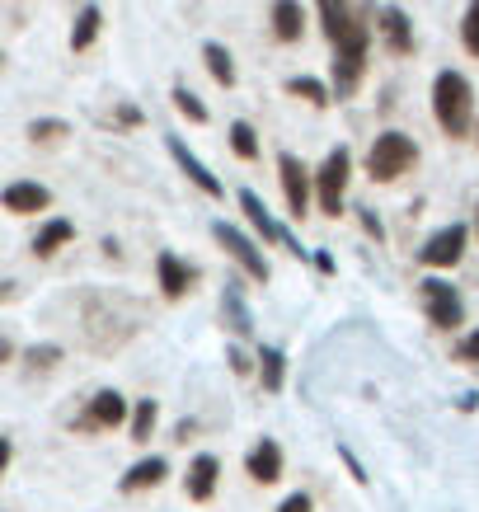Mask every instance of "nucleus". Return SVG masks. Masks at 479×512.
<instances>
[{
  "label": "nucleus",
  "instance_id": "obj_1",
  "mask_svg": "<svg viewBox=\"0 0 479 512\" xmlns=\"http://www.w3.org/2000/svg\"><path fill=\"white\" fill-rule=\"evenodd\" d=\"M329 47H334V62H329V90H334V99H353L357 85H362V76H367V52H371L367 15L353 10V19L329 38Z\"/></svg>",
  "mask_w": 479,
  "mask_h": 512
},
{
  "label": "nucleus",
  "instance_id": "obj_2",
  "mask_svg": "<svg viewBox=\"0 0 479 512\" xmlns=\"http://www.w3.org/2000/svg\"><path fill=\"white\" fill-rule=\"evenodd\" d=\"M433 118L447 137H470V127H475V90H470V80L461 71H437Z\"/></svg>",
  "mask_w": 479,
  "mask_h": 512
},
{
  "label": "nucleus",
  "instance_id": "obj_3",
  "mask_svg": "<svg viewBox=\"0 0 479 512\" xmlns=\"http://www.w3.org/2000/svg\"><path fill=\"white\" fill-rule=\"evenodd\" d=\"M418 165V146L414 137H404V132H381V137L371 141L367 151V174L376 184H395L400 174H409Z\"/></svg>",
  "mask_w": 479,
  "mask_h": 512
},
{
  "label": "nucleus",
  "instance_id": "obj_4",
  "mask_svg": "<svg viewBox=\"0 0 479 512\" xmlns=\"http://www.w3.org/2000/svg\"><path fill=\"white\" fill-rule=\"evenodd\" d=\"M348 179H353V151H348V146H334L325 156V165L315 170V198H320V212H325V217H339L343 212Z\"/></svg>",
  "mask_w": 479,
  "mask_h": 512
},
{
  "label": "nucleus",
  "instance_id": "obj_5",
  "mask_svg": "<svg viewBox=\"0 0 479 512\" xmlns=\"http://www.w3.org/2000/svg\"><path fill=\"white\" fill-rule=\"evenodd\" d=\"M278 179H282V198H287V217H292V221H306L310 193H315V174L301 165V156L282 151V156H278Z\"/></svg>",
  "mask_w": 479,
  "mask_h": 512
},
{
  "label": "nucleus",
  "instance_id": "obj_6",
  "mask_svg": "<svg viewBox=\"0 0 479 512\" xmlns=\"http://www.w3.org/2000/svg\"><path fill=\"white\" fill-rule=\"evenodd\" d=\"M418 292H423V311L433 320L437 329H461L465 325V306H461V292L442 278H428L418 282Z\"/></svg>",
  "mask_w": 479,
  "mask_h": 512
},
{
  "label": "nucleus",
  "instance_id": "obj_7",
  "mask_svg": "<svg viewBox=\"0 0 479 512\" xmlns=\"http://www.w3.org/2000/svg\"><path fill=\"white\" fill-rule=\"evenodd\" d=\"M212 235H217L221 249H226V254H231L240 268H245L249 278H254V282H268V259L259 254V245H254L249 235H240L235 226H226V221H217V226H212Z\"/></svg>",
  "mask_w": 479,
  "mask_h": 512
},
{
  "label": "nucleus",
  "instance_id": "obj_8",
  "mask_svg": "<svg viewBox=\"0 0 479 512\" xmlns=\"http://www.w3.org/2000/svg\"><path fill=\"white\" fill-rule=\"evenodd\" d=\"M123 419H127L123 395H118V390H99L90 400V409L76 419V433H109V428H118Z\"/></svg>",
  "mask_w": 479,
  "mask_h": 512
},
{
  "label": "nucleus",
  "instance_id": "obj_9",
  "mask_svg": "<svg viewBox=\"0 0 479 512\" xmlns=\"http://www.w3.org/2000/svg\"><path fill=\"white\" fill-rule=\"evenodd\" d=\"M465 240H470V231H465V226H447V231H437L428 245L418 249V264H423V268H451V264H461Z\"/></svg>",
  "mask_w": 479,
  "mask_h": 512
},
{
  "label": "nucleus",
  "instance_id": "obj_10",
  "mask_svg": "<svg viewBox=\"0 0 479 512\" xmlns=\"http://www.w3.org/2000/svg\"><path fill=\"white\" fill-rule=\"evenodd\" d=\"M376 33L386 38V47L395 57H409V52H414V24H409V15H404L400 5H381V10H376Z\"/></svg>",
  "mask_w": 479,
  "mask_h": 512
},
{
  "label": "nucleus",
  "instance_id": "obj_11",
  "mask_svg": "<svg viewBox=\"0 0 479 512\" xmlns=\"http://www.w3.org/2000/svg\"><path fill=\"white\" fill-rule=\"evenodd\" d=\"M165 146H170V156H174V165H179V170L188 174V179H193V184L202 188V193H207V198H221V193H226V188H221V179L212 170H207V165H202L198 156H193V151H188L184 146V137H165Z\"/></svg>",
  "mask_w": 479,
  "mask_h": 512
},
{
  "label": "nucleus",
  "instance_id": "obj_12",
  "mask_svg": "<svg viewBox=\"0 0 479 512\" xmlns=\"http://www.w3.org/2000/svg\"><path fill=\"white\" fill-rule=\"evenodd\" d=\"M217 475H221V461L217 456H193L188 461V475H184V494L193 498V503H207V498L217 494Z\"/></svg>",
  "mask_w": 479,
  "mask_h": 512
},
{
  "label": "nucleus",
  "instance_id": "obj_13",
  "mask_svg": "<svg viewBox=\"0 0 479 512\" xmlns=\"http://www.w3.org/2000/svg\"><path fill=\"white\" fill-rule=\"evenodd\" d=\"M0 202H5V212H15V217H33V212H47V207H52V193H47L43 184L19 179V184H10L0 193Z\"/></svg>",
  "mask_w": 479,
  "mask_h": 512
},
{
  "label": "nucleus",
  "instance_id": "obj_14",
  "mask_svg": "<svg viewBox=\"0 0 479 512\" xmlns=\"http://www.w3.org/2000/svg\"><path fill=\"white\" fill-rule=\"evenodd\" d=\"M155 273H160V292L170 296V301H179V296L193 287V278H198V273H193V268H188L179 254H170V249L155 259Z\"/></svg>",
  "mask_w": 479,
  "mask_h": 512
},
{
  "label": "nucleus",
  "instance_id": "obj_15",
  "mask_svg": "<svg viewBox=\"0 0 479 512\" xmlns=\"http://www.w3.org/2000/svg\"><path fill=\"white\" fill-rule=\"evenodd\" d=\"M245 470H249V475H254L259 484H278V480H282V447L273 442V437H263L259 447L249 451Z\"/></svg>",
  "mask_w": 479,
  "mask_h": 512
},
{
  "label": "nucleus",
  "instance_id": "obj_16",
  "mask_svg": "<svg viewBox=\"0 0 479 512\" xmlns=\"http://www.w3.org/2000/svg\"><path fill=\"white\" fill-rule=\"evenodd\" d=\"M301 33H306L301 0H273V38L278 43H301Z\"/></svg>",
  "mask_w": 479,
  "mask_h": 512
},
{
  "label": "nucleus",
  "instance_id": "obj_17",
  "mask_svg": "<svg viewBox=\"0 0 479 512\" xmlns=\"http://www.w3.org/2000/svg\"><path fill=\"white\" fill-rule=\"evenodd\" d=\"M165 475H170V466H165V456H146V461H137V466L127 470L118 489H123V494H137V489H155V484L165 480Z\"/></svg>",
  "mask_w": 479,
  "mask_h": 512
},
{
  "label": "nucleus",
  "instance_id": "obj_18",
  "mask_svg": "<svg viewBox=\"0 0 479 512\" xmlns=\"http://www.w3.org/2000/svg\"><path fill=\"white\" fill-rule=\"evenodd\" d=\"M99 29H104V10H99V5H80L76 24H71V52H90Z\"/></svg>",
  "mask_w": 479,
  "mask_h": 512
},
{
  "label": "nucleus",
  "instance_id": "obj_19",
  "mask_svg": "<svg viewBox=\"0 0 479 512\" xmlns=\"http://www.w3.org/2000/svg\"><path fill=\"white\" fill-rule=\"evenodd\" d=\"M71 240H76V226H71L66 217H52L43 231L33 235V254H38V259H52V254H57L62 245H71Z\"/></svg>",
  "mask_w": 479,
  "mask_h": 512
},
{
  "label": "nucleus",
  "instance_id": "obj_20",
  "mask_svg": "<svg viewBox=\"0 0 479 512\" xmlns=\"http://www.w3.org/2000/svg\"><path fill=\"white\" fill-rule=\"evenodd\" d=\"M240 207H245V217H249V226H254V231L263 235V240H268V245H273V240H282V226L278 221H273V212H268V207H263V198L259 193H240Z\"/></svg>",
  "mask_w": 479,
  "mask_h": 512
},
{
  "label": "nucleus",
  "instance_id": "obj_21",
  "mask_svg": "<svg viewBox=\"0 0 479 512\" xmlns=\"http://www.w3.org/2000/svg\"><path fill=\"white\" fill-rule=\"evenodd\" d=\"M202 62H207V71H212V80H217V85H226V90H231V85H235V57H231V47L202 43Z\"/></svg>",
  "mask_w": 479,
  "mask_h": 512
},
{
  "label": "nucleus",
  "instance_id": "obj_22",
  "mask_svg": "<svg viewBox=\"0 0 479 512\" xmlns=\"http://www.w3.org/2000/svg\"><path fill=\"white\" fill-rule=\"evenodd\" d=\"M287 94L306 99L310 109H329V104H334V90H329L325 80H315V76H292L287 80Z\"/></svg>",
  "mask_w": 479,
  "mask_h": 512
},
{
  "label": "nucleus",
  "instance_id": "obj_23",
  "mask_svg": "<svg viewBox=\"0 0 479 512\" xmlns=\"http://www.w3.org/2000/svg\"><path fill=\"white\" fill-rule=\"evenodd\" d=\"M231 151L240 160H259V132H254L245 118H235L231 123Z\"/></svg>",
  "mask_w": 479,
  "mask_h": 512
},
{
  "label": "nucleus",
  "instance_id": "obj_24",
  "mask_svg": "<svg viewBox=\"0 0 479 512\" xmlns=\"http://www.w3.org/2000/svg\"><path fill=\"white\" fill-rule=\"evenodd\" d=\"M348 19H353V0H320V24H325V38H334Z\"/></svg>",
  "mask_w": 479,
  "mask_h": 512
},
{
  "label": "nucleus",
  "instance_id": "obj_25",
  "mask_svg": "<svg viewBox=\"0 0 479 512\" xmlns=\"http://www.w3.org/2000/svg\"><path fill=\"white\" fill-rule=\"evenodd\" d=\"M170 99H174V109H179V113H184V118H188V123H207V118H212V113H207V104H202V99H198V94H193V90H188V85H174V94H170Z\"/></svg>",
  "mask_w": 479,
  "mask_h": 512
},
{
  "label": "nucleus",
  "instance_id": "obj_26",
  "mask_svg": "<svg viewBox=\"0 0 479 512\" xmlns=\"http://www.w3.org/2000/svg\"><path fill=\"white\" fill-rule=\"evenodd\" d=\"M282 372H287L282 353H278V348H263V353H259V381H263V390H282Z\"/></svg>",
  "mask_w": 479,
  "mask_h": 512
},
{
  "label": "nucleus",
  "instance_id": "obj_27",
  "mask_svg": "<svg viewBox=\"0 0 479 512\" xmlns=\"http://www.w3.org/2000/svg\"><path fill=\"white\" fill-rule=\"evenodd\" d=\"M155 419H160L155 400H137V409H132V442H146L151 428H155Z\"/></svg>",
  "mask_w": 479,
  "mask_h": 512
},
{
  "label": "nucleus",
  "instance_id": "obj_28",
  "mask_svg": "<svg viewBox=\"0 0 479 512\" xmlns=\"http://www.w3.org/2000/svg\"><path fill=\"white\" fill-rule=\"evenodd\" d=\"M461 43L470 57H479V0L465 5V19H461Z\"/></svg>",
  "mask_w": 479,
  "mask_h": 512
},
{
  "label": "nucleus",
  "instance_id": "obj_29",
  "mask_svg": "<svg viewBox=\"0 0 479 512\" xmlns=\"http://www.w3.org/2000/svg\"><path fill=\"white\" fill-rule=\"evenodd\" d=\"M66 132H71V127H66L62 118H33V123H29V137L33 141H62Z\"/></svg>",
  "mask_w": 479,
  "mask_h": 512
},
{
  "label": "nucleus",
  "instance_id": "obj_30",
  "mask_svg": "<svg viewBox=\"0 0 479 512\" xmlns=\"http://www.w3.org/2000/svg\"><path fill=\"white\" fill-rule=\"evenodd\" d=\"M226 306H231V329L235 334H249V315H245V306H240V296L226 292Z\"/></svg>",
  "mask_w": 479,
  "mask_h": 512
},
{
  "label": "nucleus",
  "instance_id": "obj_31",
  "mask_svg": "<svg viewBox=\"0 0 479 512\" xmlns=\"http://www.w3.org/2000/svg\"><path fill=\"white\" fill-rule=\"evenodd\" d=\"M57 357H62V348H52V343H47V348H29V362H33V367H52Z\"/></svg>",
  "mask_w": 479,
  "mask_h": 512
},
{
  "label": "nucleus",
  "instance_id": "obj_32",
  "mask_svg": "<svg viewBox=\"0 0 479 512\" xmlns=\"http://www.w3.org/2000/svg\"><path fill=\"white\" fill-rule=\"evenodd\" d=\"M456 357H461V362H479V329L461 343V348H456Z\"/></svg>",
  "mask_w": 479,
  "mask_h": 512
},
{
  "label": "nucleus",
  "instance_id": "obj_33",
  "mask_svg": "<svg viewBox=\"0 0 479 512\" xmlns=\"http://www.w3.org/2000/svg\"><path fill=\"white\" fill-rule=\"evenodd\" d=\"M278 512H310V498L306 494H292V498H282V508Z\"/></svg>",
  "mask_w": 479,
  "mask_h": 512
},
{
  "label": "nucleus",
  "instance_id": "obj_34",
  "mask_svg": "<svg viewBox=\"0 0 479 512\" xmlns=\"http://www.w3.org/2000/svg\"><path fill=\"white\" fill-rule=\"evenodd\" d=\"M357 217H362V226H367V235H376V240H381V235H386V231H381V221L371 217L367 207H357Z\"/></svg>",
  "mask_w": 479,
  "mask_h": 512
},
{
  "label": "nucleus",
  "instance_id": "obj_35",
  "mask_svg": "<svg viewBox=\"0 0 479 512\" xmlns=\"http://www.w3.org/2000/svg\"><path fill=\"white\" fill-rule=\"evenodd\" d=\"M141 123V113L132 109V104H123V109H118V127H137Z\"/></svg>",
  "mask_w": 479,
  "mask_h": 512
},
{
  "label": "nucleus",
  "instance_id": "obj_36",
  "mask_svg": "<svg viewBox=\"0 0 479 512\" xmlns=\"http://www.w3.org/2000/svg\"><path fill=\"white\" fill-rule=\"evenodd\" d=\"M10 456H15V447H10V437H0V475L10 470Z\"/></svg>",
  "mask_w": 479,
  "mask_h": 512
},
{
  "label": "nucleus",
  "instance_id": "obj_37",
  "mask_svg": "<svg viewBox=\"0 0 479 512\" xmlns=\"http://www.w3.org/2000/svg\"><path fill=\"white\" fill-rule=\"evenodd\" d=\"M10 357H15V343H10V339H5V334H0V367H5Z\"/></svg>",
  "mask_w": 479,
  "mask_h": 512
},
{
  "label": "nucleus",
  "instance_id": "obj_38",
  "mask_svg": "<svg viewBox=\"0 0 479 512\" xmlns=\"http://www.w3.org/2000/svg\"><path fill=\"white\" fill-rule=\"evenodd\" d=\"M10 296H15V287H10V282H0V301H10Z\"/></svg>",
  "mask_w": 479,
  "mask_h": 512
},
{
  "label": "nucleus",
  "instance_id": "obj_39",
  "mask_svg": "<svg viewBox=\"0 0 479 512\" xmlns=\"http://www.w3.org/2000/svg\"><path fill=\"white\" fill-rule=\"evenodd\" d=\"M475 231H479V207H475Z\"/></svg>",
  "mask_w": 479,
  "mask_h": 512
},
{
  "label": "nucleus",
  "instance_id": "obj_40",
  "mask_svg": "<svg viewBox=\"0 0 479 512\" xmlns=\"http://www.w3.org/2000/svg\"><path fill=\"white\" fill-rule=\"evenodd\" d=\"M0 66H5V52H0Z\"/></svg>",
  "mask_w": 479,
  "mask_h": 512
}]
</instances>
